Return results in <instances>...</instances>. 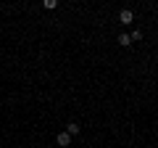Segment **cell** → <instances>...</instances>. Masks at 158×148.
Returning <instances> with one entry per match:
<instances>
[{
	"label": "cell",
	"mask_w": 158,
	"mask_h": 148,
	"mask_svg": "<svg viewBox=\"0 0 158 148\" xmlns=\"http://www.w3.org/2000/svg\"><path fill=\"white\" fill-rule=\"evenodd\" d=\"M66 132H69V135L74 137V135H77V132H79V124H77V122H71V124L66 127Z\"/></svg>",
	"instance_id": "4"
},
{
	"label": "cell",
	"mask_w": 158,
	"mask_h": 148,
	"mask_svg": "<svg viewBox=\"0 0 158 148\" xmlns=\"http://www.w3.org/2000/svg\"><path fill=\"white\" fill-rule=\"evenodd\" d=\"M118 45H121V48H129V45H132L129 34H118Z\"/></svg>",
	"instance_id": "3"
},
{
	"label": "cell",
	"mask_w": 158,
	"mask_h": 148,
	"mask_svg": "<svg viewBox=\"0 0 158 148\" xmlns=\"http://www.w3.org/2000/svg\"><path fill=\"white\" fill-rule=\"evenodd\" d=\"M42 6H45L48 11H50V8H58V0H45V3H42Z\"/></svg>",
	"instance_id": "6"
},
{
	"label": "cell",
	"mask_w": 158,
	"mask_h": 148,
	"mask_svg": "<svg viewBox=\"0 0 158 148\" xmlns=\"http://www.w3.org/2000/svg\"><path fill=\"white\" fill-rule=\"evenodd\" d=\"M56 143H58V146H61V148H66V146H69V143H71V135H69V132H66V130H63V132H61V135H58V137H56Z\"/></svg>",
	"instance_id": "2"
},
{
	"label": "cell",
	"mask_w": 158,
	"mask_h": 148,
	"mask_svg": "<svg viewBox=\"0 0 158 148\" xmlns=\"http://www.w3.org/2000/svg\"><path fill=\"white\" fill-rule=\"evenodd\" d=\"M135 21V13H132V8H121V11H118V24H132Z\"/></svg>",
	"instance_id": "1"
},
{
	"label": "cell",
	"mask_w": 158,
	"mask_h": 148,
	"mask_svg": "<svg viewBox=\"0 0 158 148\" xmlns=\"http://www.w3.org/2000/svg\"><path fill=\"white\" fill-rule=\"evenodd\" d=\"M129 40H132V42H140V40H142V32H140V29H135V32L129 34Z\"/></svg>",
	"instance_id": "5"
}]
</instances>
